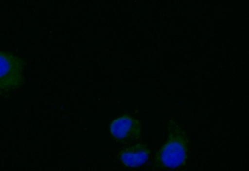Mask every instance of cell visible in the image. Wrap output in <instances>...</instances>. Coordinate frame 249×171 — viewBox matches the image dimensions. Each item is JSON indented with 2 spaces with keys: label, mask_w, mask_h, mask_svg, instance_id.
Segmentation results:
<instances>
[{
  "label": "cell",
  "mask_w": 249,
  "mask_h": 171,
  "mask_svg": "<svg viewBox=\"0 0 249 171\" xmlns=\"http://www.w3.org/2000/svg\"><path fill=\"white\" fill-rule=\"evenodd\" d=\"M150 153L147 144L139 143L122 149L119 159L126 167L136 168L146 163Z\"/></svg>",
  "instance_id": "cell-4"
},
{
  "label": "cell",
  "mask_w": 249,
  "mask_h": 171,
  "mask_svg": "<svg viewBox=\"0 0 249 171\" xmlns=\"http://www.w3.org/2000/svg\"><path fill=\"white\" fill-rule=\"evenodd\" d=\"M168 139L156 153L152 171L174 170L186 165L189 140L178 124L171 120L168 125Z\"/></svg>",
  "instance_id": "cell-1"
},
{
  "label": "cell",
  "mask_w": 249,
  "mask_h": 171,
  "mask_svg": "<svg viewBox=\"0 0 249 171\" xmlns=\"http://www.w3.org/2000/svg\"><path fill=\"white\" fill-rule=\"evenodd\" d=\"M110 132L115 139L121 143L138 141L141 136V123L135 117L124 114L113 120Z\"/></svg>",
  "instance_id": "cell-3"
},
{
  "label": "cell",
  "mask_w": 249,
  "mask_h": 171,
  "mask_svg": "<svg viewBox=\"0 0 249 171\" xmlns=\"http://www.w3.org/2000/svg\"><path fill=\"white\" fill-rule=\"evenodd\" d=\"M26 62L12 53L0 51V95L19 89L24 83Z\"/></svg>",
  "instance_id": "cell-2"
}]
</instances>
